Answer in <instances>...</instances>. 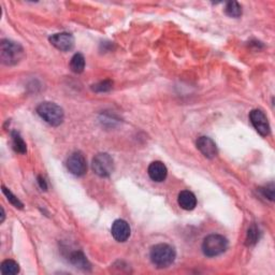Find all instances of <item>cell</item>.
<instances>
[{
	"mask_svg": "<svg viewBox=\"0 0 275 275\" xmlns=\"http://www.w3.org/2000/svg\"><path fill=\"white\" fill-rule=\"evenodd\" d=\"M70 260H71V262H72L74 266L78 267V268L83 269V270H87V269H91L90 262H89V260L86 259V257H85L83 253H81V252L73 253L71 255Z\"/></svg>",
	"mask_w": 275,
	"mask_h": 275,
	"instance_id": "9a60e30c",
	"label": "cell"
},
{
	"mask_svg": "<svg viewBox=\"0 0 275 275\" xmlns=\"http://www.w3.org/2000/svg\"><path fill=\"white\" fill-rule=\"evenodd\" d=\"M130 226L124 220H116L112 224L111 232L117 242H126L130 236Z\"/></svg>",
	"mask_w": 275,
	"mask_h": 275,
	"instance_id": "9c48e42d",
	"label": "cell"
},
{
	"mask_svg": "<svg viewBox=\"0 0 275 275\" xmlns=\"http://www.w3.org/2000/svg\"><path fill=\"white\" fill-rule=\"evenodd\" d=\"M2 191H3V193L5 195V197H7V199H8V201L11 203V204H13L15 208H18V209H23V203L20 201V200H18L13 193H12L7 187H4V186H2Z\"/></svg>",
	"mask_w": 275,
	"mask_h": 275,
	"instance_id": "d6986e66",
	"label": "cell"
},
{
	"mask_svg": "<svg viewBox=\"0 0 275 275\" xmlns=\"http://www.w3.org/2000/svg\"><path fill=\"white\" fill-rule=\"evenodd\" d=\"M149 257L153 264L157 268H168L171 266L177 257L176 249L166 243H160L152 247Z\"/></svg>",
	"mask_w": 275,
	"mask_h": 275,
	"instance_id": "6da1fadb",
	"label": "cell"
},
{
	"mask_svg": "<svg viewBox=\"0 0 275 275\" xmlns=\"http://www.w3.org/2000/svg\"><path fill=\"white\" fill-rule=\"evenodd\" d=\"M148 176L154 182H164L168 176V170L167 167L165 166L164 162L161 161H154L148 167Z\"/></svg>",
	"mask_w": 275,
	"mask_h": 275,
	"instance_id": "8fae6325",
	"label": "cell"
},
{
	"mask_svg": "<svg viewBox=\"0 0 275 275\" xmlns=\"http://www.w3.org/2000/svg\"><path fill=\"white\" fill-rule=\"evenodd\" d=\"M259 236H260V231H259L258 227L253 225V226L248 229L247 237H246V245H248V246L255 245L256 243L258 242Z\"/></svg>",
	"mask_w": 275,
	"mask_h": 275,
	"instance_id": "ac0fdd59",
	"label": "cell"
},
{
	"mask_svg": "<svg viewBox=\"0 0 275 275\" xmlns=\"http://www.w3.org/2000/svg\"><path fill=\"white\" fill-rule=\"evenodd\" d=\"M38 183L40 184V187L42 189H45V190H46V188H47V186H46V181H45V179H42L41 177H38Z\"/></svg>",
	"mask_w": 275,
	"mask_h": 275,
	"instance_id": "7402d4cb",
	"label": "cell"
},
{
	"mask_svg": "<svg viewBox=\"0 0 275 275\" xmlns=\"http://www.w3.org/2000/svg\"><path fill=\"white\" fill-rule=\"evenodd\" d=\"M197 148L203 154L204 157L212 159L216 157L217 147L215 142L208 137H200L197 140Z\"/></svg>",
	"mask_w": 275,
	"mask_h": 275,
	"instance_id": "30bf717a",
	"label": "cell"
},
{
	"mask_svg": "<svg viewBox=\"0 0 275 275\" xmlns=\"http://www.w3.org/2000/svg\"><path fill=\"white\" fill-rule=\"evenodd\" d=\"M4 221V211H3V208H1V221L0 222H3Z\"/></svg>",
	"mask_w": 275,
	"mask_h": 275,
	"instance_id": "603a6c76",
	"label": "cell"
},
{
	"mask_svg": "<svg viewBox=\"0 0 275 275\" xmlns=\"http://www.w3.org/2000/svg\"><path fill=\"white\" fill-rule=\"evenodd\" d=\"M228 240L221 234H210L202 243V252L208 257H216L227 251Z\"/></svg>",
	"mask_w": 275,
	"mask_h": 275,
	"instance_id": "277c9868",
	"label": "cell"
},
{
	"mask_svg": "<svg viewBox=\"0 0 275 275\" xmlns=\"http://www.w3.org/2000/svg\"><path fill=\"white\" fill-rule=\"evenodd\" d=\"M92 170L101 178L110 177L114 171V160L107 153L97 154L92 159Z\"/></svg>",
	"mask_w": 275,
	"mask_h": 275,
	"instance_id": "5b68a950",
	"label": "cell"
},
{
	"mask_svg": "<svg viewBox=\"0 0 275 275\" xmlns=\"http://www.w3.org/2000/svg\"><path fill=\"white\" fill-rule=\"evenodd\" d=\"M37 113L47 124L56 127L64 122V110L54 102H42L37 108Z\"/></svg>",
	"mask_w": 275,
	"mask_h": 275,
	"instance_id": "7a4b0ae2",
	"label": "cell"
},
{
	"mask_svg": "<svg viewBox=\"0 0 275 275\" xmlns=\"http://www.w3.org/2000/svg\"><path fill=\"white\" fill-rule=\"evenodd\" d=\"M261 190H262V192H264L265 197L269 198L270 200H273V197H274V188H273V186H271L270 188H269V187H266V188L261 189Z\"/></svg>",
	"mask_w": 275,
	"mask_h": 275,
	"instance_id": "44dd1931",
	"label": "cell"
},
{
	"mask_svg": "<svg viewBox=\"0 0 275 275\" xmlns=\"http://www.w3.org/2000/svg\"><path fill=\"white\" fill-rule=\"evenodd\" d=\"M70 68L74 73H82L85 68L84 56L81 53L74 54L70 60Z\"/></svg>",
	"mask_w": 275,
	"mask_h": 275,
	"instance_id": "4fadbf2b",
	"label": "cell"
},
{
	"mask_svg": "<svg viewBox=\"0 0 275 275\" xmlns=\"http://www.w3.org/2000/svg\"><path fill=\"white\" fill-rule=\"evenodd\" d=\"M67 168L76 177H83L87 171V162L81 152L72 153L67 159Z\"/></svg>",
	"mask_w": 275,
	"mask_h": 275,
	"instance_id": "8992f818",
	"label": "cell"
},
{
	"mask_svg": "<svg viewBox=\"0 0 275 275\" xmlns=\"http://www.w3.org/2000/svg\"><path fill=\"white\" fill-rule=\"evenodd\" d=\"M12 140H13V148L15 152L20 153V154H25L27 152L26 143H25V141L23 140L21 135L16 133V131H13V133H12Z\"/></svg>",
	"mask_w": 275,
	"mask_h": 275,
	"instance_id": "2e32d148",
	"label": "cell"
},
{
	"mask_svg": "<svg viewBox=\"0 0 275 275\" xmlns=\"http://www.w3.org/2000/svg\"><path fill=\"white\" fill-rule=\"evenodd\" d=\"M249 120H251L254 128L260 136L267 137L270 135V124H269L268 117L264 111L258 109L253 110L249 113Z\"/></svg>",
	"mask_w": 275,
	"mask_h": 275,
	"instance_id": "52a82bcc",
	"label": "cell"
},
{
	"mask_svg": "<svg viewBox=\"0 0 275 275\" xmlns=\"http://www.w3.org/2000/svg\"><path fill=\"white\" fill-rule=\"evenodd\" d=\"M0 270L3 275H14L20 272V266L14 260H4L1 266H0Z\"/></svg>",
	"mask_w": 275,
	"mask_h": 275,
	"instance_id": "5bb4252c",
	"label": "cell"
},
{
	"mask_svg": "<svg viewBox=\"0 0 275 275\" xmlns=\"http://www.w3.org/2000/svg\"><path fill=\"white\" fill-rule=\"evenodd\" d=\"M0 57L3 64L13 66L20 62L24 57V48L21 45L11 40H2L0 45Z\"/></svg>",
	"mask_w": 275,
	"mask_h": 275,
	"instance_id": "3957f363",
	"label": "cell"
},
{
	"mask_svg": "<svg viewBox=\"0 0 275 275\" xmlns=\"http://www.w3.org/2000/svg\"><path fill=\"white\" fill-rule=\"evenodd\" d=\"M49 42L52 43L56 48L60 49V51H70L74 46V38L72 35L68 33H60L55 34L49 37Z\"/></svg>",
	"mask_w": 275,
	"mask_h": 275,
	"instance_id": "ba28073f",
	"label": "cell"
},
{
	"mask_svg": "<svg viewBox=\"0 0 275 275\" xmlns=\"http://www.w3.org/2000/svg\"><path fill=\"white\" fill-rule=\"evenodd\" d=\"M178 202L181 208L186 211H191L196 208L197 205V198L193 193L189 190H183L180 192Z\"/></svg>",
	"mask_w": 275,
	"mask_h": 275,
	"instance_id": "7c38bea8",
	"label": "cell"
},
{
	"mask_svg": "<svg viewBox=\"0 0 275 275\" xmlns=\"http://www.w3.org/2000/svg\"><path fill=\"white\" fill-rule=\"evenodd\" d=\"M225 12L230 17H240L242 15V8L236 1H230L226 4Z\"/></svg>",
	"mask_w": 275,
	"mask_h": 275,
	"instance_id": "e0dca14e",
	"label": "cell"
},
{
	"mask_svg": "<svg viewBox=\"0 0 275 275\" xmlns=\"http://www.w3.org/2000/svg\"><path fill=\"white\" fill-rule=\"evenodd\" d=\"M112 87H113V82H112V81H110V80H105V81H102V82H100L96 85H93L92 90L95 92H105L111 91Z\"/></svg>",
	"mask_w": 275,
	"mask_h": 275,
	"instance_id": "ffe728a7",
	"label": "cell"
}]
</instances>
